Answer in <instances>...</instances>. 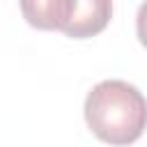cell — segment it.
<instances>
[{
  "mask_svg": "<svg viewBox=\"0 0 147 147\" xmlns=\"http://www.w3.org/2000/svg\"><path fill=\"white\" fill-rule=\"evenodd\" d=\"M85 122L90 131L115 147L136 142L147 129V99L126 80H101L85 99Z\"/></svg>",
  "mask_w": 147,
  "mask_h": 147,
  "instance_id": "6da1fadb",
  "label": "cell"
},
{
  "mask_svg": "<svg viewBox=\"0 0 147 147\" xmlns=\"http://www.w3.org/2000/svg\"><path fill=\"white\" fill-rule=\"evenodd\" d=\"M18 5L28 25L37 30H60V32L69 28L76 9V0H18Z\"/></svg>",
  "mask_w": 147,
  "mask_h": 147,
  "instance_id": "7a4b0ae2",
  "label": "cell"
},
{
  "mask_svg": "<svg viewBox=\"0 0 147 147\" xmlns=\"http://www.w3.org/2000/svg\"><path fill=\"white\" fill-rule=\"evenodd\" d=\"M110 16H113V0H76V9L64 34L71 39L94 37L106 30Z\"/></svg>",
  "mask_w": 147,
  "mask_h": 147,
  "instance_id": "3957f363",
  "label": "cell"
},
{
  "mask_svg": "<svg viewBox=\"0 0 147 147\" xmlns=\"http://www.w3.org/2000/svg\"><path fill=\"white\" fill-rule=\"evenodd\" d=\"M136 34H138V41L147 48V0L138 7V16H136Z\"/></svg>",
  "mask_w": 147,
  "mask_h": 147,
  "instance_id": "277c9868",
  "label": "cell"
}]
</instances>
